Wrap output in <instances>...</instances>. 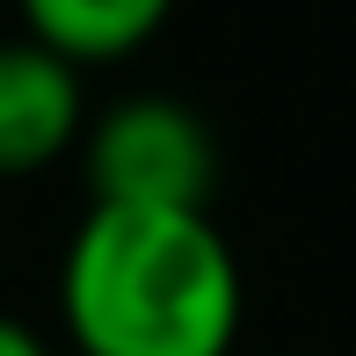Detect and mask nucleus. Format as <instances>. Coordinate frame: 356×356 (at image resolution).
<instances>
[{
    "instance_id": "obj_4",
    "label": "nucleus",
    "mask_w": 356,
    "mask_h": 356,
    "mask_svg": "<svg viewBox=\"0 0 356 356\" xmlns=\"http://www.w3.org/2000/svg\"><path fill=\"white\" fill-rule=\"evenodd\" d=\"M168 15L175 0H22V37H37L44 51L88 73L109 58H131Z\"/></svg>"
},
{
    "instance_id": "obj_1",
    "label": "nucleus",
    "mask_w": 356,
    "mask_h": 356,
    "mask_svg": "<svg viewBox=\"0 0 356 356\" xmlns=\"http://www.w3.org/2000/svg\"><path fill=\"white\" fill-rule=\"evenodd\" d=\"M240 262L211 211L88 204L58 262L73 356H233Z\"/></svg>"
},
{
    "instance_id": "obj_2",
    "label": "nucleus",
    "mask_w": 356,
    "mask_h": 356,
    "mask_svg": "<svg viewBox=\"0 0 356 356\" xmlns=\"http://www.w3.org/2000/svg\"><path fill=\"white\" fill-rule=\"evenodd\" d=\"M95 204L124 211H204L218 182V138L182 95H124L80 131Z\"/></svg>"
},
{
    "instance_id": "obj_3",
    "label": "nucleus",
    "mask_w": 356,
    "mask_h": 356,
    "mask_svg": "<svg viewBox=\"0 0 356 356\" xmlns=\"http://www.w3.org/2000/svg\"><path fill=\"white\" fill-rule=\"evenodd\" d=\"M88 131L80 66L44 51L37 37H0V182L44 175Z\"/></svg>"
},
{
    "instance_id": "obj_5",
    "label": "nucleus",
    "mask_w": 356,
    "mask_h": 356,
    "mask_svg": "<svg viewBox=\"0 0 356 356\" xmlns=\"http://www.w3.org/2000/svg\"><path fill=\"white\" fill-rule=\"evenodd\" d=\"M0 356H51V349H44V334L29 327V320L0 313Z\"/></svg>"
}]
</instances>
